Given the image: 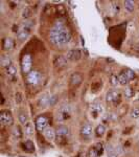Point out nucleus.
I'll return each instance as SVG.
<instances>
[{
  "label": "nucleus",
  "instance_id": "obj_17",
  "mask_svg": "<svg viewBox=\"0 0 139 157\" xmlns=\"http://www.w3.org/2000/svg\"><path fill=\"white\" fill-rule=\"evenodd\" d=\"M30 32L21 28V30L17 32V39H18L19 41H25V40L30 37Z\"/></svg>",
  "mask_w": 139,
  "mask_h": 157
},
{
  "label": "nucleus",
  "instance_id": "obj_12",
  "mask_svg": "<svg viewBox=\"0 0 139 157\" xmlns=\"http://www.w3.org/2000/svg\"><path fill=\"white\" fill-rule=\"evenodd\" d=\"M15 47V41L12 38H4L2 41V49L3 50H12Z\"/></svg>",
  "mask_w": 139,
  "mask_h": 157
},
{
  "label": "nucleus",
  "instance_id": "obj_3",
  "mask_svg": "<svg viewBox=\"0 0 139 157\" xmlns=\"http://www.w3.org/2000/svg\"><path fill=\"white\" fill-rule=\"evenodd\" d=\"M32 55L26 53L22 57L21 59V69L24 74H28L32 71Z\"/></svg>",
  "mask_w": 139,
  "mask_h": 157
},
{
  "label": "nucleus",
  "instance_id": "obj_14",
  "mask_svg": "<svg viewBox=\"0 0 139 157\" xmlns=\"http://www.w3.org/2000/svg\"><path fill=\"white\" fill-rule=\"evenodd\" d=\"M82 82H83V76L81 73H79V72H74V73L71 74V76H70L71 85L79 86L81 83H82Z\"/></svg>",
  "mask_w": 139,
  "mask_h": 157
},
{
  "label": "nucleus",
  "instance_id": "obj_4",
  "mask_svg": "<svg viewBox=\"0 0 139 157\" xmlns=\"http://www.w3.org/2000/svg\"><path fill=\"white\" fill-rule=\"evenodd\" d=\"M35 126L39 132L45 131L47 128H49V118L46 115H39L35 120Z\"/></svg>",
  "mask_w": 139,
  "mask_h": 157
},
{
  "label": "nucleus",
  "instance_id": "obj_29",
  "mask_svg": "<svg viewBox=\"0 0 139 157\" xmlns=\"http://www.w3.org/2000/svg\"><path fill=\"white\" fill-rule=\"evenodd\" d=\"M24 127H25V134H26V135L30 136V135L34 134V126H32V122H27Z\"/></svg>",
  "mask_w": 139,
  "mask_h": 157
},
{
  "label": "nucleus",
  "instance_id": "obj_7",
  "mask_svg": "<svg viewBox=\"0 0 139 157\" xmlns=\"http://www.w3.org/2000/svg\"><path fill=\"white\" fill-rule=\"evenodd\" d=\"M106 99H107L108 103H114L116 105L117 101L120 102V93L117 90H110L106 94Z\"/></svg>",
  "mask_w": 139,
  "mask_h": 157
},
{
  "label": "nucleus",
  "instance_id": "obj_35",
  "mask_svg": "<svg viewBox=\"0 0 139 157\" xmlns=\"http://www.w3.org/2000/svg\"><path fill=\"white\" fill-rule=\"evenodd\" d=\"M105 150L107 151L108 155H109V154H112V153H116V152H115V148L111 145V143H107V145H106Z\"/></svg>",
  "mask_w": 139,
  "mask_h": 157
},
{
  "label": "nucleus",
  "instance_id": "obj_32",
  "mask_svg": "<svg viewBox=\"0 0 139 157\" xmlns=\"http://www.w3.org/2000/svg\"><path fill=\"white\" fill-rule=\"evenodd\" d=\"M100 88H102V82H95V83L92 84L91 91H92V92H97Z\"/></svg>",
  "mask_w": 139,
  "mask_h": 157
},
{
  "label": "nucleus",
  "instance_id": "obj_15",
  "mask_svg": "<svg viewBox=\"0 0 139 157\" xmlns=\"http://www.w3.org/2000/svg\"><path fill=\"white\" fill-rule=\"evenodd\" d=\"M13 64L12 63V59L9 55H2L1 58H0V65L3 67V68H7L9 66Z\"/></svg>",
  "mask_w": 139,
  "mask_h": 157
},
{
  "label": "nucleus",
  "instance_id": "obj_8",
  "mask_svg": "<svg viewBox=\"0 0 139 157\" xmlns=\"http://www.w3.org/2000/svg\"><path fill=\"white\" fill-rule=\"evenodd\" d=\"M66 59L69 61H79L82 59V51L80 49H69L66 53Z\"/></svg>",
  "mask_w": 139,
  "mask_h": 157
},
{
  "label": "nucleus",
  "instance_id": "obj_38",
  "mask_svg": "<svg viewBox=\"0 0 139 157\" xmlns=\"http://www.w3.org/2000/svg\"><path fill=\"white\" fill-rule=\"evenodd\" d=\"M57 99H58V97L57 95H53V97H50V103H49V106H53V105L57 103Z\"/></svg>",
  "mask_w": 139,
  "mask_h": 157
},
{
  "label": "nucleus",
  "instance_id": "obj_28",
  "mask_svg": "<svg viewBox=\"0 0 139 157\" xmlns=\"http://www.w3.org/2000/svg\"><path fill=\"white\" fill-rule=\"evenodd\" d=\"M110 83H111V85L113 86V87H117V86L119 85V78H118V76H116V74H111L110 76Z\"/></svg>",
  "mask_w": 139,
  "mask_h": 157
},
{
  "label": "nucleus",
  "instance_id": "obj_16",
  "mask_svg": "<svg viewBox=\"0 0 139 157\" xmlns=\"http://www.w3.org/2000/svg\"><path fill=\"white\" fill-rule=\"evenodd\" d=\"M21 147H22L23 150L26 151V152H30V153L35 152V145L32 140H26V141H24V143H21Z\"/></svg>",
  "mask_w": 139,
  "mask_h": 157
},
{
  "label": "nucleus",
  "instance_id": "obj_22",
  "mask_svg": "<svg viewBox=\"0 0 139 157\" xmlns=\"http://www.w3.org/2000/svg\"><path fill=\"white\" fill-rule=\"evenodd\" d=\"M34 26H35V24H34V21L32 20H25L24 22L22 23V28L23 30H28V32H32V30L34 28Z\"/></svg>",
  "mask_w": 139,
  "mask_h": 157
},
{
  "label": "nucleus",
  "instance_id": "obj_19",
  "mask_svg": "<svg viewBox=\"0 0 139 157\" xmlns=\"http://www.w3.org/2000/svg\"><path fill=\"white\" fill-rule=\"evenodd\" d=\"M91 111L94 113V115H97L104 111V106L102 105V103H94L91 106Z\"/></svg>",
  "mask_w": 139,
  "mask_h": 157
},
{
  "label": "nucleus",
  "instance_id": "obj_18",
  "mask_svg": "<svg viewBox=\"0 0 139 157\" xmlns=\"http://www.w3.org/2000/svg\"><path fill=\"white\" fill-rule=\"evenodd\" d=\"M66 58H63L62 55H57L53 59V64L55 67H64L66 65Z\"/></svg>",
  "mask_w": 139,
  "mask_h": 157
},
{
  "label": "nucleus",
  "instance_id": "obj_10",
  "mask_svg": "<svg viewBox=\"0 0 139 157\" xmlns=\"http://www.w3.org/2000/svg\"><path fill=\"white\" fill-rule=\"evenodd\" d=\"M57 132V136L58 137H62V138H68L69 134H70V131H69V128L65 125H60L59 127L55 130Z\"/></svg>",
  "mask_w": 139,
  "mask_h": 157
},
{
  "label": "nucleus",
  "instance_id": "obj_9",
  "mask_svg": "<svg viewBox=\"0 0 139 157\" xmlns=\"http://www.w3.org/2000/svg\"><path fill=\"white\" fill-rule=\"evenodd\" d=\"M92 133H93V129H92V126L90 124H84L81 128V135H82L83 138L89 139L92 136Z\"/></svg>",
  "mask_w": 139,
  "mask_h": 157
},
{
  "label": "nucleus",
  "instance_id": "obj_20",
  "mask_svg": "<svg viewBox=\"0 0 139 157\" xmlns=\"http://www.w3.org/2000/svg\"><path fill=\"white\" fill-rule=\"evenodd\" d=\"M5 70H6L7 76H9V78H11V80H15V78H16V74H17L16 67H15L14 65L12 64L11 66H9L7 68H5Z\"/></svg>",
  "mask_w": 139,
  "mask_h": 157
},
{
  "label": "nucleus",
  "instance_id": "obj_13",
  "mask_svg": "<svg viewBox=\"0 0 139 157\" xmlns=\"http://www.w3.org/2000/svg\"><path fill=\"white\" fill-rule=\"evenodd\" d=\"M43 134H44V136H45V138L49 141L55 140V139L57 138V132H55V129H53V128H50V127L47 128L45 131H43Z\"/></svg>",
  "mask_w": 139,
  "mask_h": 157
},
{
  "label": "nucleus",
  "instance_id": "obj_27",
  "mask_svg": "<svg viewBox=\"0 0 139 157\" xmlns=\"http://www.w3.org/2000/svg\"><path fill=\"white\" fill-rule=\"evenodd\" d=\"M13 135H14L16 138H21L23 136V132L21 130L20 126H15L14 129H13Z\"/></svg>",
  "mask_w": 139,
  "mask_h": 157
},
{
  "label": "nucleus",
  "instance_id": "obj_2",
  "mask_svg": "<svg viewBox=\"0 0 139 157\" xmlns=\"http://www.w3.org/2000/svg\"><path fill=\"white\" fill-rule=\"evenodd\" d=\"M71 114V108L68 105H63L59 108L57 113V120L60 122H63L65 120H67L70 117Z\"/></svg>",
  "mask_w": 139,
  "mask_h": 157
},
{
  "label": "nucleus",
  "instance_id": "obj_11",
  "mask_svg": "<svg viewBox=\"0 0 139 157\" xmlns=\"http://www.w3.org/2000/svg\"><path fill=\"white\" fill-rule=\"evenodd\" d=\"M50 97H51V95H49L48 93H43L38 99V106L40 108H45V107L49 106Z\"/></svg>",
  "mask_w": 139,
  "mask_h": 157
},
{
  "label": "nucleus",
  "instance_id": "obj_5",
  "mask_svg": "<svg viewBox=\"0 0 139 157\" xmlns=\"http://www.w3.org/2000/svg\"><path fill=\"white\" fill-rule=\"evenodd\" d=\"M42 80V73L38 70H32L28 74H26V82L30 85L36 86L40 84Z\"/></svg>",
  "mask_w": 139,
  "mask_h": 157
},
{
  "label": "nucleus",
  "instance_id": "obj_39",
  "mask_svg": "<svg viewBox=\"0 0 139 157\" xmlns=\"http://www.w3.org/2000/svg\"><path fill=\"white\" fill-rule=\"evenodd\" d=\"M22 102V97H21L20 93H17L16 94V103L17 104H20Z\"/></svg>",
  "mask_w": 139,
  "mask_h": 157
},
{
  "label": "nucleus",
  "instance_id": "obj_21",
  "mask_svg": "<svg viewBox=\"0 0 139 157\" xmlns=\"http://www.w3.org/2000/svg\"><path fill=\"white\" fill-rule=\"evenodd\" d=\"M95 135L97 137H100V136H103L104 134L106 133V127L103 125V124H99V125L96 126L95 128Z\"/></svg>",
  "mask_w": 139,
  "mask_h": 157
},
{
  "label": "nucleus",
  "instance_id": "obj_34",
  "mask_svg": "<svg viewBox=\"0 0 139 157\" xmlns=\"http://www.w3.org/2000/svg\"><path fill=\"white\" fill-rule=\"evenodd\" d=\"M95 149H96V151H97V153H98V155H102L104 153V150H105V148H104V145H103V143H97L95 145Z\"/></svg>",
  "mask_w": 139,
  "mask_h": 157
},
{
  "label": "nucleus",
  "instance_id": "obj_6",
  "mask_svg": "<svg viewBox=\"0 0 139 157\" xmlns=\"http://www.w3.org/2000/svg\"><path fill=\"white\" fill-rule=\"evenodd\" d=\"M0 122L3 126H12L14 122V118L12 115L11 111L9 110H1L0 112Z\"/></svg>",
  "mask_w": 139,
  "mask_h": 157
},
{
  "label": "nucleus",
  "instance_id": "obj_30",
  "mask_svg": "<svg viewBox=\"0 0 139 157\" xmlns=\"http://www.w3.org/2000/svg\"><path fill=\"white\" fill-rule=\"evenodd\" d=\"M123 71H125V76H128V78L130 80V81H132V80H134V78H136V74H135L134 70L130 69V68H125V69L123 70Z\"/></svg>",
  "mask_w": 139,
  "mask_h": 157
},
{
  "label": "nucleus",
  "instance_id": "obj_25",
  "mask_svg": "<svg viewBox=\"0 0 139 157\" xmlns=\"http://www.w3.org/2000/svg\"><path fill=\"white\" fill-rule=\"evenodd\" d=\"M123 5H125V9H127L128 12H130V13L134 12V9H135V3L133 2V1L127 0V1H125V2H123Z\"/></svg>",
  "mask_w": 139,
  "mask_h": 157
},
{
  "label": "nucleus",
  "instance_id": "obj_1",
  "mask_svg": "<svg viewBox=\"0 0 139 157\" xmlns=\"http://www.w3.org/2000/svg\"><path fill=\"white\" fill-rule=\"evenodd\" d=\"M72 39L69 28L63 19H58L49 32V40L55 46H65Z\"/></svg>",
  "mask_w": 139,
  "mask_h": 157
},
{
  "label": "nucleus",
  "instance_id": "obj_41",
  "mask_svg": "<svg viewBox=\"0 0 139 157\" xmlns=\"http://www.w3.org/2000/svg\"><path fill=\"white\" fill-rule=\"evenodd\" d=\"M135 50L138 51V53H139V46H135Z\"/></svg>",
  "mask_w": 139,
  "mask_h": 157
},
{
  "label": "nucleus",
  "instance_id": "obj_33",
  "mask_svg": "<svg viewBox=\"0 0 139 157\" xmlns=\"http://www.w3.org/2000/svg\"><path fill=\"white\" fill-rule=\"evenodd\" d=\"M98 156H99V155H98L95 147H91V148L89 149V151H88V157H98Z\"/></svg>",
  "mask_w": 139,
  "mask_h": 157
},
{
  "label": "nucleus",
  "instance_id": "obj_37",
  "mask_svg": "<svg viewBox=\"0 0 139 157\" xmlns=\"http://www.w3.org/2000/svg\"><path fill=\"white\" fill-rule=\"evenodd\" d=\"M115 152H116L117 155H123L125 154V149H123V147L121 145H118L115 148Z\"/></svg>",
  "mask_w": 139,
  "mask_h": 157
},
{
  "label": "nucleus",
  "instance_id": "obj_26",
  "mask_svg": "<svg viewBox=\"0 0 139 157\" xmlns=\"http://www.w3.org/2000/svg\"><path fill=\"white\" fill-rule=\"evenodd\" d=\"M21 16H22V18H24L25 20H28V18L32 16V9L28 6H25L24 9H22V12H21Z\"/></svg>",
  "mask_w": 139,
  "mask_h": 157
},
{
  "label": "nucleus",
  "instance_id": "obj_24",
  "mask_svg": "<svg viewBox=\"0 0 139 157\" xmlns=\"http://www.w3.org/2000/svg\"><path fill=\"white\" fill-rule=\"evenodd\" d=\"M18 118L19 120H20V122L22 124V125H26L28 122V117H27V114L25 113V112H23V111H20L18 113Z\"/></svg>",
  "mask_w": 139,
  "mask_h": 157
},
{
  "label": "nucleus",
  "instance_id": "obj_31",
  "mask_svg": "<svg viewBox=\"0 0 139 157\" xmlns=\"http://www.w3.org/2000/svg\"><path fill=\"white\" fill-rule=\"evenodd\" d=\"M125 97H128V99H131V97H134V90H133V88L132 87H125Z\"/></svg>",
  "mask_w": 139,
  "mask_h": 157
},
{
  "label": "nucleus",
  "instance_id": "obj_23",
  "mask_svg": "<svg viewBox=\"0 0 139 157\" xmlns=\"http://www.w3.org/2000/svg\"><path fill=\"white\" fill-rule=\"evenodd\" d=\"M118 78H119V83H120L121 85H128L129 82H130V80L128 78V76H125L123 70L118 74Z\"/></svg>",
  "mask_w": 139,
  "mask_h": 157
},
{
  "label": "nucleus",
  "instance_id": "obj_36",
  "mask_svg": "<svg viewBox=\"0 0 139 157\" xmlns=\"http://www.w3.org/2000/svg\"><path fill=\"white\" fill-rule=\"evenodd\" d=\"M131 116L135 120L139 118V108H133L131 110Z\"/></svg>",
  "mask_w": 139,
  "mask_h": 157
},
{
  "label": "nucleus",
  "instance_id": "obj_40",
  "mask_svg": "<svg viewBox=\"0 0 139 157\" xmlns=\"http://www.w3.org/2000/svg\"><path fill=\"white\" fill-rule=\"evenodd\" d=\"M108 157H119V155H117L116 153H112V154H109Z\"/></svg>",
  "mask_w": 139,
  "mask_h": 157
}]
</instances>
